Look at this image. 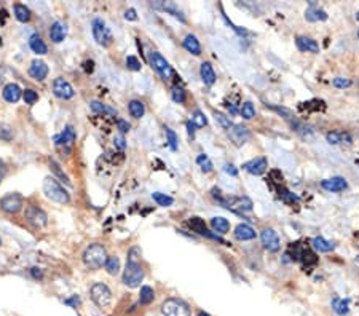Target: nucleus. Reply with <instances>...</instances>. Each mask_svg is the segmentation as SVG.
Listing matches in <instances>:
<instances>
[{"mask_svg": "<svg viewBox=\"0 0 359 316\" xmlns=\"http://www.w3.org/2000/svg\"><path fill=\"white\" fill-rule=\"evenodd\" d=\"M43 193L46 195V198H50L55 203L59 204H67L71 201V195L66 190L64 187L57 182L55 177H45L43 181Z\"/></svg>", "mask_w": 359, "mask_h": 316, "instance_id": "nucleus-1", "label": "nucleus"}, {"mask_svg": "<svg viewBox=\"0 0 359 316\" xmlns=\"http://www.w3.org/2000/svg\"><path fill=\"white\" fill-rule=\"evenodd\" d=\"M107 252L102 244H90L83 252V263L90 270H99L107 260Z\"/></svg>", "mask_w": 359, "mask_h": 316, "instance_id": "nucleus-2", "label": "nucleus"}, {"mask_svg": "<svg viewBox=\"0 0 359 316\" xmlns=\"http://www.w3.org/2000/svg\"><path fill=\"white\" fill-rule=\"evenodd\" d=\"M149 62H150V66H152V69H155V71L160 74V77L163 78L165 82L177 78L174 69L171 67L170 62H168L158 51H152V53L149 55Z\"/></svg>", "mask_w": 359, "mask_h": 316, "instance_id": "nucleus-3", "label": "nucleus"}, {"mask_svg": "<svg viewBox=\"0 0 359 316\" xmlns=\"http://www.w3.org/2000/svg\"><path fill=\"white\" fill-rule=\"evenodd\" d=\"M161 313L163 316H192V310L187 302L182 298H166L161 303Z\"/></svg>", "mask_w": 359, "mask_h": 316, "instance_id": "nucleus-4", "label": "nucleus"}, {"mask_svg": "<svg viewBox=\"0 0 359 316\" xmlns=\"http://www.w3.org/2000/svg\"><path fill=\"white\" fill-rule=\"evenodd\" d=\"M91 31H93V37H94V40L101 45V47L107 48V47H111V45H112V42H113L112 32H111V29L107 27L106 21H104V19H101V18L93 19Z\"/></svg>", "mask_w": 359, "mask_h": 316, "instance_id": "nucleus-5", "label": "nucleus"}, {"mask_svg": "<svg viewBox=\"0 0 359 316\" xmlns=\"http://www.w3.org/2000/svg\"><path fill=\"white\" fill-rule=\"evenodd\" d=\"M144 279V268L141 267L139 262H126V267L123 270V283L125 286L131 287H139Z\"/></svg>", "mask_w": 359, "mask_h": 316, "instance_id": "nucleus-6", "label": "nucleus"}, {"mask_svg": "<svg viewBox=\"0 0 359 316\" xmlns=\"http://www.w3.org/2000/svg\"><path fill=\"white\" fill-rule=\"evenodd\" d=\"M90 294H91L93 302H94L99 308H107L109 305H111V302H112V292H111V289H109L107 284H104V283H94V284L91 286Z\"/></svg>", "mask_w": 359, "mask_h": 316, "instance_id": "nucleus-7", "label": "nucleus"}, {"mask_svg": "<svg viewBox=\"0 0 359 316\" xmlns=\"http://www.w3.org/2000/svg\"><path fill=\"white\" fill-rule=\"evenodd\" d=\"M75 141H77V133H75L74 126H71V125H67L66 128H64V131H62L61 134H57L55 137L56 147L62 149V150H64L66 153H69V152L72 150Z\"/></svg>", "mask_w": 359, "mask_h": 316, "instance_id": "nucleus-8", "label": "nucleus"}, {"mask_svg": "<svg viewBox=\"0 0 359 316\" xmlns=\"http://www.w3.org/2000/svg\"><path fill=\"white\" fill-rule=\"evenodd\" d=\"M22 197L19 193H8L0 200V208H2L7 214H18L22 209Z\"/></svg>", "mask_w": 359, "mask_h": 316, "instance_id": "nucleus-9", "label": "nucleus"}, {"mask_svg": "<svg viewBox=\"0 0 359 316\" xmlns=\"http://www.w3.org/2000/svg\"><path fill=\"white\" fill-rule=\"evenodd\" d=\"M24 217L27 222H31L34 227H45L48 222V216L43 209H40L38 206L29 204L24 211Z\"/></svg>", "mask_w": 359, "mask_h": 316, "instance_id": "nucleus-10", "label": "nucleus"}, {"mask_svg": "<svg viewBox=\"0 0 359 316\" xmlns=\"http://www.w3.org/2000/svg\"><path fill=\"white\" fill-rule=\"evenodd\" d=\"M227 134L230 137V141L233 142L236 147L245 146V144L251 139V131L243 125H231V128L227 130Z\"/></svg>", "mask_w": 359, "mask_h": 316, "instance_id": "nucleus-11", "label": "nucleus"}, {"mask_svg": "<svg viewBox=\"0 0 359 316\" xmlns=\"http://www.w3.org/2000/svg\"><path fill=\"white\" fill-rule=\"evenodd\" d=\"M260 240H262L264 248L268 252H278L281 248V240L273 228H264L260 233Z\"/></svg>", "mask_w": 359, "mask_h": 316, "instance_id": "nucleus-12", "label": "nucleus"}, {"mask_svg": "<svg viewBox=\"0 0 359 316\" xmlns=\"http://www.w3.org/2000/svg\"><path fill=\"white\" fill-rule=\"evenodd\" d=\"M53 93L56 97H59V99H71L74 97L75 91H74V86L67 82L64 78H56L53 82Z\"/></svg>", "mask_w": 359, "mask_h": 316, "instance_id": "nucleus-13", "label": "nucleus"}, {"mask_svg": "<svg viewBox=\"0 0 359 316\" xmlns=\"http://www.w3.org/2000/svg\"><path fill=\"white\" fill-rule=\"evenodd\" d=\"M187 223H189V227L193 230V232H196L198 235H201V237H208V238L217 240V241H221V243H224V240H222L221 237H219V235H214V233H211L209 230L206 228L205 221L200 219V217H196V216L190 217V219L187 221Z\"/></svg>", "mask_w": 359, "mask_h": 316, "instance_id": "nucleus-14", "label": "nucleus"}, {"mask_svg": "<svg viewBox=\"0 0 359 316\" xmlns=\"http://www.w3.org/2000/svg\"><path fill=\"white\" fill-rule=\"evenodd\" d=\"M152 7L157 8V10H161V11H166L168 15L174 16L176 19H179L181 22H187V19H185V16L182 13V10L177 7L176 2H152Z\"/></svg>", "mask_w": 359, "mask_h": 316, "instance_id": "nucleus-15", "label": "nucleus"}, {"mask_svg": "<svg viewBox=\"0 0 359 316\" xmlns=\"http://www.w3.org/2000/svg\"><path fill=\"white\" fill-rule=\"evenodd\" d=\"M243 168H245L249 172V174L260 176V174H264V172L267 171V168H268V160L265 158V157L252 158V160H249V162H246L245 165H243Z\"/></svg>", "mask_w": 359, "mask_h": 316, "instance_id": "nucleus-16", "label": "nucleus"}, {"mask_svg": "<svg viewBox=\"0 0 359 316\" xmlns=\"http://www.w3.org/2000/svg\"><path fill=\"white\" fill-rule=\"evenodd\" d=\"M321 187L327 192H343L345 188H348V182H346L343 177L335 176L331 179H324L321 182Z\"/></svg>", "mask_w": 359, "mask_h": 316, "instance_id": "nucleus-17", "label": "nucleus"}, {"mask_svg": "<svg viewBox=\"0 0 359 316\" xmlns=\"http://www.w3.org/2000/svg\"><path fill=\"white\" fill-rule=\"evenodd\" d=\"M29 75H31L32 78L38 80V82H43L46 75H48V66H46L43 61L34 59L31 62V67H29Z\"/></svg>", "mask_w": 359, "mask_h": 316, "instance_id": "nucleus-18", "label": "nucleus"}, {"mask_svg": "<svg viewBox=\"0 0 359 316\" xmlns=\"http://www.w3.org/2000/svg\"><path fill=\"white\" fill-rule=\"evenodd\" d=\"M50 38L53 40L55 43H61L64 42V38L67 36V26L62 21H55L53 24L50 26Z\"/></svg>", "mask_w": 359, "mask_h": 316, "instance_id": "nucleus-19", "label": "nucleus"}, {"mask_svg": "<svg viewBox=\"0 0 359 316\" xmlns=\"http://www.w3.org/2000/svg\"><path fill=\"white\" fill-rule=\"evenodd\" d=\"M2 96L3 99L10 102V104H15V102H18L22 96V90L19 88V85L16 83H8L3 86V91H2Z\"/></svg>", "mask_w": 359, "mask_h": 316, "instance_id": "nucleus-20", "label": "nucleus"}, {"mask_svg": "<svg viewBox=\"0 0 359 316\" xmlns=\"http://www.w3.org/2000/svg\"><path fill=\"white\" fill-rule=\"evenodd\" d=\"M297 48L300 51H306V53H320V45L316 43V40L310 37H297L295 40Z\"/></svg>", "mask_w": 359, "mask_h": 316, "instance_id": "nucleus-21", "label": "nucleus"}, {"mask_svg": "<svg viewBox=\"0 0 359 316\" xmlns=\"http://www.w3.org/2000/svg\"><path fill=\"white\" fill-rule=\"evenodd\" d=\"M235 238L240 241H251L256 238V230L251 225H247V223H240L235 228Z\"/></svg>", "mask_w": 359, "mask_h": 316, "instance_id": "nucleus-22", "label": "nucleus"}, {"mask_svg": "<svg viewBox=\"0 0 359 316\" xmlns=\"http://www.w3.org/2000/svg\"><path fill=\"white\" fill-rule=\"evenodd\" d=\"M29 47H31V50L38 56L48 53V47H46V43L43 42L38 34H32V36L29 37Z\"/></svg>", "mask_w": 359, "mask_h": 316, "instance_id": "nucleus-23", "label": "nucleus"}, {"mask_svg": "<svg viewBox=\"0 0 359 316\" xmlns=\"http://www.w3.org/2000/svg\"><path fill=\"white\" fill-rule=\"evenodd\" d=\"M200 75H201L203 83L208 85V86L214 85V83H216V80H217L216 72H214V69H212V66L209 64V62H203V64H201Z\"/></svg>", "mask_w": 359, "mask_h": 316, "instance_id": "nucleus-24", "label": "nucleus"}, {"mask_svg": "<svg viewBox=\"0 0 359 316\" xmlns=\"http://www.w3.org/2000/svg\"><path fill=\"white\" fill-rule=\"evenodd\" d=\"M305 18L306 21H326L327 19V13L321 8L315 7V2H310V8L305 11Z\"/></svg>", "mask_w": 359, "mask_h": 316, "instance_id": "nucleus-25", "label": "nucleus"}, {"mask_svg": "<svg viewBox=\"0 0 359 316\" xmlns=\"http://www.w3.org/2000/svg\"><path fill=\"white\" fill-rule=\"evenodd\" d=\"M326 141L329 144H332V146H337V144H350L351 142V136L348 133H345V131H329L326 134Z\"/></svg>", "mask_w": 359, "mask_h": 316, "instance_id": "nucleus-26", "label": "nucleus"}, {"mask_svg": "<svg viewBox=\"0 0 359 316\" xmlns=\"http://www.w3.org/2000/svg\"><path fill=\"white\" fill-rule=\"evenodd\" d=\"M184 48L189 51V53H192L193 56H200L201 55V45L198 42V38H196L195 36H192V34H189L187 37L184 38Z\"/></svg>", "mask_w": 359, "mask_h": 316, "instance_id": "nucleus-27", "label": "nucleus"}, {"mask_svg": "<svg viewBox=\"0 0 359 316\" xmlns=\"http://www.w3.org/2000/svg\"><path fill=\"white\" fill-rule=\"evenodd\" d=\"M332 308H334V312L337 315H340V316L348 315V312H350V300H348V298L334 297L332 298Z\"/></svg>", "mask_w": 359, "mask_h": 316, "instance_id": "nucleus-28", "label": "nucleus"}, {"mask_svg": "<svg viewBox=\"0 0 359 316\" xmlns=\"http://www.w3.org/2000/svg\"><path fill=\"white\" fill-rule=\"evenodd\" d=\"M211 227H212V230L216 233H221V235H224V233H228V230H230V222L225 219V217H221V216H217V217H212L211 219Z\"/></svg>", "mask_w": 359, "mask_h": 316, "instance_id": "nucleus-29", "label": "nucleus"}, {"mask_svg": "<svg viewBox=\"0 0 359 316\" xmlns=\"http://www.w3.org/2000/svg\"><path fill=\"white\" fill-rule=\"evenodd\" d=\"M90 107H91V111L94 113H101V115L107 113V115H112V117H117V111H115V109L111 107V106L104 104V102H101V101H91Z\"/></svg>", "mask_w": 359, "mask_h": 316, "instance_id": "nucleus-30", "label": "nucleus"}, {"mask_svg": "<svg viewBox=\"0 0 359 316\" xmlns=\"http://www.w3.org/2000/svg\"><path fill=\"white\" fill-rule=\"evenodd\" d=\"M311 244H313V248H315L316 251H320V252H331V251H334V248H335V244L332 243V241H327L326 238H322V237H316V238H313V241H311Z\"/></svg>", "mask_w": 359, "mask_h": 316, "instance_id": "nucleus-31", "label": "nucleus"}, {"mask_svg": "<svg viewBox=\"0 0 359 316\" xmlns=\"http://www.w3.org/2000/svg\"><path fill=\"white\" fill-rule=\"evenodd\" d=\"M13 11H15V16H16V19H18V21H21V22H29V21H31V10H29L26 5L15 3L13 5Z\"/></svg>", "mask_w": 359, "mask_h": 316, "instance_id": "nucleus-32", "label": "nucleus"}, {"mask_svg": "<svg viewBox=\"0 0 359 316\" xmlns=\"http://www.w3.org/2000/svg\"><path fill=\"white\" fill-rule=\"evenodd\" d=\"M128 111L131 113V117L134 118H141L144 117V113H146V106H144L142 101H137V99H132L130 104H128Z\"/></svg>", "mask_w": 359, "mask_h": 316, "instance_id": "nucleus-33", "label": "nucleus"}, {"mask_svg": "<svg viewBox=\"0 0 359 316\" xmlns=\"http://www.w3.org/2000/svg\"><path fill=\"white\" fill-rule=\"evenodd\" d=\"M104 267H106L107 273L112 275V277H115L118 272H120V259L115 257V256H109L106 263H104Z\"/></svg>", "mask_w": 359, "mask_h": 316, "instance_id": "nucleus-34", "label": "nucleus"}, {"mask_svg": "<svg viewBox=\"0 0 359 316\" xmlns=\"http://www.w3.org/2000/svg\"><path fill=\"white\" fill-rule=\"evenodd\" d=\"M155 298V292L150 286H142L141 287V294H139V302L144 303V305H149L150 302H153Z\"/></svg>", "mask_w": 359, "mask_h": 316, "instance_id": "nucleus-35", "label": "nucleus"}, {"mask_svg": "<svg viewBox=\"0 0 359 316\" xmlns=\"http://www.w3.org/2000/svg\"><path fill=\"white\" fill-rule=\"evenodd\" d=\"M152 198H153L155 203H157L158 206H163V208H168V206H171L172 203H174L172 197H170V195H166V193H161V192L152 193Z\"/></svg>", "mask_w": 359, "mask_h": 316, "instance_id": "nucleus-36", "label": "nucleus"}, {"mask_svg": "<svg viewBox=\"0 0 359 316\" xmlns=\"http://www.w3.org/2000/svg\"><path fill=\"white\" fill-rule=\"evenodd\" d=\"M240 113L245 120H251V118L256 117V107H254L252 102L246 101V102H243V106L240 109Z\"/></svg>", "mask_w": 359, "mask_h": 316, "instance_id": "nucleus-37", "label": "nucleus"}, {"mask_svg": "<svg viewBox=\"0 0 359 316\" xmlns=\"http://www.w3.org/2000/svg\"><path fill=\"white\" fill-rule=\"evenodd\" d=\"M196 163H198V166L201 168L203 172H211L212 171V162L209 160V157H208L206 153H200L198 157H196Z\"/></svg>", "mask_w": 359, "mask_h": 316, "instance_id": "nucleus-38", "label": "nucleus"}, {"mask_svg": "<svg viewBox=\"0 0 359 316\" xmlns=\"http://www.w3.org/2000/svg\"><path fill=\"white\" fill-rule=\"evenodd\" d=\"M171 97H172V101L177 102V104H184L185 99H187L184 88H182V86H179V85H174L171 88Z\"/></svg>", "mask_w": 359, "mask_h": 316, "instance_id": "nucleus-39", "label": "nucleus"}, {"mask_svg": "<svg viewBox=\"0 0 359 316\" xmlns=\"http://www.w3.org/2000/svg\"><path fill=\"white\" fill-rule=\"evenodd\" d=\"M50 168H51V171H53L57 177H59L61 182H64V184H67V186H71V181H69L67 174H64V171L61 169V166L57 165L56 160H50Z\"/></svg>", "mask_w": 359, "mask_h": 316, "instance_id": "nucleus-40", "label": "nucleus"}, {"mask_svg": "<svg viewBox=\"0 0 359 316\" xmlns=\"http://www.w3.org/2000/svg\"><path fill=\"white\" fill-rule=\"evenodd\" d=\"M190 122L193 123L195 128H205V126L208 125V118L201 111H195L192 113V120H190Z\"/></svg>", "mask_w": 359, "mask_h": 316, "instance_id": "nucleus-41", "label": "nucleus"}, {"mask_svg": "<svg viewBox=\"0 0 359 316\" xmlns=\"http://www.w3.org/2000/svg\"><path fill=\"white\" fill-rule=\"evenodd\" d=\"M13 130H11V126L5 125V123H0V141H5V142H10L13 141Z\"/></svg>", "mask_w": 359, "mask_h": 316, "instance_id": "nucleus-42", "label": "nucleus"}, {"mask_svg": "<svg viewBox=\"0 0 359 316\" xmlns=\"http://www.w3.org/2000/svg\"><path fill=\"white\" fill-rule=\"evenodd\" d=\"M214 118H216V122L222 126L224 130H230L231 128V120H230V117H227V115H224V113H221V112H214Z\"/></svg>", "mask_w": 359, "mask_h": 316, "instance_id": "nucleus-43", "label": "nucleus"}, {"mask_svg": "<svg viewBox=\"0 0 359 316\" xmlns=\"http://www.w3.org/2000/svg\"><path fill=\"white\" fill-rule=\"evenodd\" d=\"M22 99H24L26 104L34 106L38 101V94H37V91H34V90H24L22 91Z\"/></svg>", "mask_w": 359, "mask_h": 316, "instance_id": "nucleus-44", "label": "nucleus"}, {"mask_svg": "<svg viewBox=\"0 0 359 316\" xmlns=\"http://www.w3.org/2000/svg\"><path fill=\"white\" fill-rule=\"evenodd\" d=\"M166 139H168V144H170V147H171V150H177V142H179V137H177V134L174 133V131H172L171 128H166Z\"/></svg>", "mask_w": 359, "mask_h": 316, "instance_id": "nucleus-45", "label": "nucleus"}, {"mask_svg": "<svg viewBox=\"0 0 359 316\" xmlns=\"http://www.w3.org/2000/svg\"><path fill=\"white\" fill-rule=\"evenodd\" d=\"M126 67L132 72H139L142 69V64L136 56H126Z\"/></svg>", "mask_w": 359, "mask_h": 316, "instance_id": "nucleus-46", "label": "nucleus"}, {"mask_svg": "<svg viewBox=\"0 0 359 316\" xmlns=\"http://www.w3.org/2000/svg\"><path fill=\"white\" fill-rule=\"evenodd\" d=\"M332 85L335 86V88L345 90V88H350V86H351V80L346 78V77H335L332 80Z\"/></svg>", "mask_w": 359, "mask_h": 316, "instance_id": "nucleus-47", "label": "nucleus"}, {"mask_svg": "<svg viewBox=\"0 0 359 316\" xmlns=\"http://www.w3.org/2000/svg\"><path fill=\"white\" fill-rule=\"evenodd\" d=\"M113 144H115V147H117L118 150L123 152L125 149H126V141H125V136H123V134H117V136L113 137Z\"/></svg>", "mask_w": 359, "mask_h": 316, "instance_id": "nucleus-48", "label": "nucleus"}, {"mask_svg": "<svg viewBox=\"0 0 359 316\" xmlns=\"http://www.w3.org/2000/svg\"><path fill=\"white\" fill-rule=\"evenodd\" d=\"M141 249L139 248H132L131 251H130V254H128V262H137V259L141 257Z\"/></svg>", "mask_w": 359, "mask_h": 316, "instance_id": "nucleus-49", "label": "nucleus"}, {"mask_svg": "<svg viewBox=\"0 0 359 316\" xmlns=\"http://www.w3.org/2000/svg\"><path fill=\"white\" fill-rule=\"evenodd\" d=\"M117 126H118V130L121 131V133H128L130 128H131L130 123L126 122V120H123V118H118L117 120Z\"/></svg>", "mask_w": 359, "mask_h": 316, "instance_id": "nucleus-50", "label": "nucleus"}, {"mask_svg": "<svg viewBox=\"0 0 359 316\" xmlns=\"http://www.w3.org/2000/svg\"><path fill=\"white\" fill-rule=\"evenodd\" d=\"M224 171L227 172V174H230V176H238V169H236L231 163H225L224 165Z\"/></svg>", "mask_w": 359, "mask_h": 316, "instance_id": "nucleus-51", "label": "nucleus"}, {"mask_svg": "<svg viewBox=\"0 0 359 316\" xmlns=\"http://www.w3.org/2000/svg\"><path fill=\"white\" fill-rule=\"evenodd\" d=\"M125 18L128 19V21H136V19H137L136 10H134V8H130V10H126V13H125Z\"/></svg>", "mask_w": 359, "mask_h": 316, "instance_id": "nucleus-52", "label": "nucleus"}, {"mask_svg": "<svg viewBox=\"0 0 359 316\" xmlns=\"http://www.w3.org/2000/svg\"><path fill=\"white\" fill-rule=\"evenodd\" d=\"M5 174H7V165H5L3 160H0V182L3 181Z\"/></svg>", "mask_w": 359, "mask_h": 316, "instance_id": "nucleus-53", "label": "nucleus"}, {"mask_svg": "<svg viewBox=\"0 0 359 316\" xmlns=\"http://www.w3.org/2000/svg\"><path fill=\"white\" fill-rule=\"evenodd\" d=\"M31 273H32V277H34V278H42V277H43L42 268H38V267H34V268L31 270Z\"/></svg>", "mask_w": 359, "mask_h": 316, "instance_id": "nucleus-54", "label": "nucleus"}, {"mask_svg": "<svg viewBox=\"0 0 359 316\" xmlns=\"http://www.w3.org/2000/svg\"><path fill=\"white\" fill-rule=\"evenodd\" d=\"M66 303H69V305H74V307H77L78 303H80V298H78L77 296H74L72 298H69V300H66Z\"/></svg>", "mask_w": 359, "mask_h": 316, "instance_id": "nucleus-55", "label": "nucleus"}, {"mask_svg": "<svg viewBox=\"0 0 359 316\" xmlns=\"http://www.w3.org/2000/svg\"><path fill=\"white\" fill-rule=\"evenodd\" d=\"M93 66H94V62H93V61H86L85 62V71L86 72H93V69H94Z\"/></svg>", "mask_w": 359, "mask_h": 316, "instance_id": "nucleus-56", "label": "nucleus"}, {"mask_svg": "<svg viewBox=\"0 0 359 316\" xmlns=\"http://www.w3.org/2000/svg\"><path fill=\"white\" fill-rule=\"evenodd\" d=\"M187 130H189V136L193 137V134H195V126H193L192 122H187Z\"/></svg>", "mask_w": 359, "mask_h": 316, "instance_id": "nucleus-57", "label": "nucleus"}, {"mask_svg": "<svg viewBox=\"0 0 359 316\" xmlns=\"http://www.w3.org/2000/svg\"><path fill=\"white\" fill-rule=\"evenodd\" d=\"M228 111L231 112V115H235L236 112H238V111H236V107H235L233 104H230V106H228Z\"/></svg>", "mask_w": 359, "mask_h": 316, "instance_id": "nucleus-58", "label": "nucleus"}, {"mask_svg": "<svg viewBox=\"0 0 359 316\" xmlns=\"http://www.w3.org/2000/svg\"><path fill=\"white\" fill-rule=\"evenodd\" d=\"M198 316H209V315L205 313V312H200V313H198Z\"/></svg>", "mask_w": 359, "mask_h": 316, "instance_id": "nucleus-59", "label": "nucleus"}, {"mask_svg": "<svg viewBox=\"0 0 359 316\" xmlns=\"http://www.w3.org/2000/svg\"><path fill=\"white\" fill-rule=\"evenodd\" d=\"M356 19L359 21V11H358V13H356Z\"/></svg>", "mask_w": 359, "mask_h": 316, "instance_id": "nucleus-60", "label": "nucleus"}, {"mask_svg": "<svg viewBox=\"0 0 359 316\" xmlns=\"http://www.w3.org/2000/svg\"><path fill=\"white\" fill-rule=\"evenodd\" d=\"M356 262H359V256H358V257H356Z\"/></svg>", "mask_w": 359, "mask_h": 316, "instance_id": "nucleus-61", "label": "nucleus"}, {"mask_svg": "<svg viewBox=\"0 0 359 316\" xmlns=\"http://www.w3.org/2000/svg\"><path fill=\"white\" fill-rule=\"evenodd\" d=\"M0 246H2V240H0Z\"/></svg>", "mask_w": 359, "mask_h": 316, "instance_id": "nucleus-62", "label": "nucleus"}, {"mask_svg": "<svg viewBox=\"0 0 359 316\" xmlns=\"http://www.w3.org/2000/svg\"><path fill=\"white\" fill-rule=\"evenodd\" d=\"M358 37H359V31H358Z\"/></svg>", "mask_w": 359, "mask_h": 316, "instance_id": "nucleus-63", "label": "nucleus"}]
</instances>
